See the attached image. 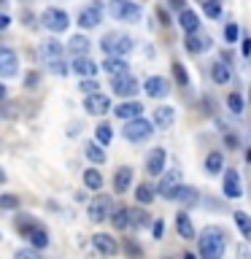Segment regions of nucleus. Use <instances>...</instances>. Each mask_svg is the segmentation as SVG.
Segmentation results:
<instances>
[{"instance_id": "nucleus-1", "label": "nucleus", "mask_w": 251, "mask_h": 259, "mask_svg": "<svg viewBox=\"0 0 251 259\" xmlns=\"http://www.w3.org/2000/svg\"><path fill=\"white\" fill-rule=\"evenodd\" d=\"M224 254V232L219 227H205L200 235V256L202 259H222Z\"/></svg>"}, {"instance_id": "nucleus-2", "label": "nucleus", "mask_w": 251, "mask_h": 259, "mask_svg": "<svg viewBox=\"0 0 251 259\" xmlns=\"http://www.w3.org/2000/svg\"><path fill=\"white\" fill-rule=\"evenodd\" d=\"M100 46H103V52L108 57H124V54H130L135 49L133 38H130V35H119V32H108V35L100 40Z\"/></svg>"}, {"instance_id": "nucleus-3", "label": "nucleus", "mask_w": 251, "mask_h": 259, "mask_svg": "<svg viewBox=\"0 0 251 259\" xmlns=\"http://www.w3.org/2000/svg\"><path fill=\"white\" fill-rule=\"evenodd\" d=\"M62 44L60 40H54V38H49V40H44V46H40V54H44V60H46V65L52 68L54 73H68V68H65V60H62Z\"/></svg>"}, {"instance_id": "nucleus-4", "label": "nucleus", "mask_w": 251, "mask_h": 259, "mask_svg": "<svg viewBox=\"0 0 251 259\" xmlns=\"http://www.w3.org/2000/svg\"><path fill=\"white\" fill-rule=\"evenodd\" d=\"M151 133H154V124L143 116L127 119L124 130H121V135H124L127 141H133V143H141V141H146V138H151Z\"/></svg>"}, {"instance_id": "nucleus-5", "label": "nucleus", "mask_w": 251, "mask_h": 259, "mask_svg": "<svg viewBox=\"0 0 251 259\" xmlns=\"http://www.w3.org/2000/svg\"><path fill=\"white\" fill-rule=\"evenodd\" d=\"M111 16L116 22H138L141 19V6L133 0H113L111 3Z\"/></svg>"}, {"instance_id": "nucleus-6", "label": "nucleus", "mask_w": 251, "mask_h": 259, "mask_svg": "<svg viewBox=\"0 0 251 259\" xmlns=\"http://www.w3.org/2000/svg\"><path fill=\"white\" fill-rule=\"evenodd\" d=\"M40 22H44V27L49 32H65L70 24V16L62 11V8H46L44 14H40Z\"/></svg>"}, {"instance_id": "nucleus-7", "label": "nucleus", "mask_w": 251, "mask_h": 259, "mask_svg": "<svg viewBox=\"0 0 251 259\" xmlns=\"http://www.w3.org/2000/svg\"><path fill=\"white\" fill-rule=\"evenodd\" d=\"M19 230H24V235H27V240H30L32 248H46L49 246V232L38 222H32V219H30V224L19 222Z\"/></svg>"}, {"instance_id": "nucleus-8", "label": "nucleus", "mask_w": 251, "mask_h": 259, "mask_svg": "<svg viewBox=\"0 0 251 259\" xmlns=\"http://www.w3.org/2000/svg\"><path fill=\"white\" fill-rule=\"evenodd\" d=\"M111 210H113V200L108 194H97V197L89 202V219H92V222H105V219L111 216Z\"/></svg>"}, {"instance_id": "nucleus-9", "label": "nucleus", "mask_w": 251, "mask_h": 259, "mask_svg": "<svg viewBox=\"0 0 251 259\" xmlns=\"http://www.w3.org/2000/svg\"><path fill=\"white\" fill-rule=\"evenodd\" d=\"M111 87L119 97H135L138 95V81L130 76V73H119V76H111Z\"/></svg>"}, {"instance_id": "nucleus-10", "label": "nucleus", "mask_w": 251, "mask_h": 259, "mask_svg": "<svg viewBox=\"0 0 251 259\" xmlns=\"http://www.w3.org/2000/svg\"><path fill=\"white\" fill-rule=\"evenodd\" d=\"M16 73H19V57H16V52L8 46H0V76L11 78Z\"/></svg>"}, {"instance_id": "nucleus-11", "label": "nucleus", "mask_w": 251, "mask_h": 259, "mask_svg": "<svg viewBox=\"0 0 251 259\" xmlns=\"http://www.w3.org/2000/svg\"><path fill=\"white\" fill-rule=\"evenodd\" d=\"M84 108H87V113H92V116H103L105 111H111V97L103 95V92H92V95H87Z\"/></svg>"}, {"instance_id": "nucleus-12", "label": "nucleus", "mask_w": 251, "mask_h": 259, "mask_svg": "<svg viewBox=\"0 0 251 259\" xmlns=\"http://www.w3.org/2000/svg\"><path fill=\"white\" fill-rule=\"evenodd\" d=\"M100 22H103V6H100V3H92V6L81 8V14H78V27L92 30V27H97Z\"/></svg>"}, {"instance_id": "nucleus-13", "label": "nucleus", "mask_w": 251, "mask_h": 259, "mask_svg": "<svg viewBox=\"0 0 251 259\" xmlns=\"http://www.w3.org/2000/svg\"><path fill=\"white\" fill-rule=\"evenodd\" d=\"M165 159H168L165 149H151L149 159H146V170H149V176H162V173H165Z\"/></svg>"}, {"instance_id": "nucleus-14", "label": "nucleus", "mask_w": 251, "mask_h": 259, "mask_svg": "<svg viewBox=\"0 0 251 259\" xmlns=\"http://www.w3.org/2000/svg\"><path fill=\"white\" fill-rule=\"evenodd\" d=\"M243 194V186H240V176L235 170H224V197L230 200H238Z\"/></svg>"}, {"instance_id": "nucleus-15", "label": "nucleus", "mask_w": 251, "mask_h": 259, "mask_svg": "<svg viewBox=\"0 0 251 259\" xmlns=\"http://www.w3.org/2000/svg\"><path fill=\"white\" fill-rule=\"evenodd\" d=\"M143 89H146V95H149V97H157V100L170 92L168 81L162 76H149V78H146V84H143Z\"/></svg>"}, {"instance_id": "nucleus-16", "label": "nucleus", "mask_w": 251, "mask_h": 259, "mask_svg": "<svg viewBox=\"0 0 251 259\" xmlns=\"http://www.w3.org/2000/svg\"><path fill=\"white\" fill-rule=\"evenodd\" d=\"M70 70L73 73H78V76H84V78H95V73H97V65L89 60V57H73V62H70Z\"/></svg>"}, {"instance_id": "nucleus-17", "label": "nucleus", "mask_w": 251, "mask_h": 259, "mask_svg": "<svg viewBox=\"0 0 251 259\" xmlns=\"http://www.w3.org/2000/svg\"><path fill=\"white\" fill-rule=\"evenodd\" d=\"M184 46H186V52H189V54H200V52H205V49L211 46V38L200 35V32H186Z\"/></svg>"}, {"instance_id": "nucleus-18", "label": "nucleus", "mask_w": 251, "mask_h": 259, "mask_svg": "<svg viewBox=\"0 0 251 259\" xmlns=\"http://www.w3.org/2000/svg\"><path fill=\"white\" fill-rule=\"evenodd\" d=\"M113 113H116L119 119H135V116H141L143 113V105L138 103V100H124V103H119L116 108H113Z\"/></svg>"}, {"instance_id": "nucleus-19", "label": "nucleus", "mask_w": 251, "mask_h": 259, "mask_svg": "<svg viewBox=\"0 0 251 259\" xmlns=\"http://www.w3.org/2000/svg\"><path fill=\"white\" fill-rule=\"evenodd\" d=\"M178 184H181V170H168V173L159 178V194L168 200V197H170V192H173Z\"/></svg>"}, {"instance_id": "nucleus-20", "label": "nucleus", "mask_w": 251, "mask_h": 259, "mask_svg": "<svg viewBox=\"0 0 251 259\" xmlns=\"http://www.w3.org/2000/svg\"><path fill=\"white\" fill-rule=\"evenodd\" d=\"M130 184H133V167H119L116 173H113V192L116 194H124L130 189Z\"/></svg>"}, {"instance_id": "nucleus-21", "label": "nucleus", "mask_w": 251, "mask_h": 259, "mask_svg": "<svg viewBox=\"0 0 251 259\" xmlns=\"http://www.w3.org/2000/svg\"><path fill=\"white\" fill-rule=\"evenodd\" d=\"M173 121H176V111L170 108V105H159V108H154V121H151V124H157L159 130H170Z\"/></svg>"}, {"instance_id": "nucleus-22", "label": "nucleus", "mask_w": 251, "mask_h": 259, "mask_svg": "<svg viewBox=\"0 0 251 259\" xmlns=\"http://www.w3.org/2000/svg\"><path fill=\"white\" fill-rule=\"evenodd\" d=\"M92 243H95V248L100 251V254H105V256H113V254L119 251L116 240H113L111 235H105V232H97L95 238H92Z\"/></svg>"}, {"instance_id": "nucleus-23", "label": "nucleus", "mask_w": 251, "mask_h": 259, "mask_svg": "<svg viewBox=\"0 0 251 259\" xmlns=\"http://www.w3.org/2000/svg\"><path fill=\"white\" fill-rule=\"evenodd\" d=\"M168 200H178V202H184V205H194V202H197V189L178 184L176 189L170 192V197H168Z\"/></svg>"}, {"instance_id": "nucleus-24", "label": "nucleus", "mask_w": 251, "mask_h": 259, "mask_svg": "<svg viewBox=\"0 0 251 259\" xmlns=\"http://www.w3.org/2000/svg\"><path fill=\"white\" fill-rule=\"evenodd\" d=\"M89 38L87 35H73L70 40H68V52L73 54V57H84V54H89Z\"/></svg>"}, {"instance_id": "nucleus-25", "label": "nucleus", "mask_w": 251, "mask_h": 259, "mask_svg": "<svg viewBox=\"0 0 251 259\" xmlns=\"http://www.w3.org/2000/svg\"><path fill=\"white\" fill-rule=\"evenodd\" d=\"M178 24H181L186 32H197L200 30V16L194 11H189V8H184V11L178 14Z\"/></svg>"}, {"instance_id": "nucleus-26", "label": "nucleus", "mask_w": 251, "mask_h": 259, "mask_svg": "<svg viewBox=\"0 0 251 259\" xmlns=\"http://www.w3.org/2000/svg\"><path fill=\"white\" fill-rule=\"evenodd\" d=\"M176 230H178V235H181L184 240H192L194 238V224H192V219L186 216L184 210L176 216Z\"/></svg>"}, {"instance_id": "nucleus-27", "label": "nucleus", "mask_w": 251, "mask_h": 259, "mask_svg": "<svg viewBox=\"0 0 251 259\" xmlns=\"http://www.w3.org/2000/svg\"><path fill=\"white\" fill-rule=\"evenodd\" d=\"M84 186L87 189H92V192H100V186H103V173L97 167H89L84 170Z\"/></svg>"}, {"instance_id": "nucleus-28", "label": "nucleus", "mask_w": 251, "mask_h": 259, "mask_svg": "<svg viewBox=\"0 0 251 259\" xmlns=\"http://www.w3.org/2000/svg\"><path fill=\"white\" fill-rule=\"evenodd\" d=\"M84 154H87V159H89V162H95V165H103V162H105L103 146H100V143H95V141H89V143L84 146Z\"/></svg>"}, {"instance_id": "nucleus-29", "label": "nucleus", "mask_w": 251, "mask_h": 259, "mask_svg": "<svg viewBox=\"0 0 251 259\" xmlns=\"http://www.w3.org/2000/svg\"><path fill=\"white\" fill-rule=\"evenodd\" d=\"M105 73H111V76H119V73H127V60L124 57H108V60L103 62Z\"/></svg>"}, {"instance_id": "nucleus-30", "label": "nucleus", "mask_w": 251, "mask_h": 259, "mask_svg": "<svg viewBox=\"0 0 251 259\" xmlns=\"http://www.w3.org/2000/svg\"><path fill=\"white\" fill-rule=\"evenodd\" d=\"M108 219H111V224L116 227V230H127L130 227V210L127 208H113Z\"/></svg>"}, {"instance_id": "nucleus-31", "label": "nucleus", "mask_w": 251, "mask_h": 259, "mask_svg": "<svg viewBox=\"0 0 251 259\" xmlns=\"http://www.w3.org/2000/svg\"><path fill=\"white\" fill-rule=\"evenodd\" d=\"M235 224H238V230L243 232V238L251 240V216L246 210H235Z\"/></svg>"}, {"instance_id": "nucleus-32", "label": "nucleus", "mask_w": 251, "mask_h": 259, "mask_svg": "<svg viewBox=\"0 0 251 259\" xmlns=\"http://www.w3.org/2000/svg\"><path fill=\"white\" fill-rule=\"evenodd\" d=\"M222 167H224V154L222 151H211L205 157V170L208 173H219Z\"/></svg>"}, {"instance_id": "nucleus-33", "label": "nucleus", "mask_w": 251, "mask_h": 259, "mask_svg": "<svg viewBox=\"0 0 251 259\" xmlns=\"http://www.w3.org/2000/svg\"><path fill=\"white\" fill-rule=\"evenodd\" d=\"M211 76H214L216 84H227V81H230V68H227L224 62H214L211 65Z\"/></svg>"}, {"instance_id": "nucleus-34", "label": "nucleus", "mask_w": 251, "mask_h": 259, "mask_svg": "<svg viewBox=\"0 0 251 259\" xmlns=\"http://www.w3.org/2000/svg\"><path fill=\"white\" fill-rule=\"evenodd\" d=\"M127 210H130V227H138V230H141V227L149 224V213H146V210H138V208H127Z\"/></svg>"}, {"instance_id": "nucleus-35", "label": "nucleus", "mask_w": 251, "mask_h": 259, "mask_svg": "<svg viewBox=\"0 0 251 259\" xmlns=\"http://www.w3.org/2000/svg\"><path fill=\"white\" fill-rule=\"evenodd\" d=\"M95 138H97V143H100V146H108L111 138H113L111 124H97V127H95Z\"/></svg>"}, {"instance_id": "nucleus-36", "label": "nucleus", "mask_w": 251, "mask_h": 259, "mask_svg": "<svg viewBox=\"0 0 251 259\" xmlns=\"http://www.w3.org/2000/svg\"><path fill=\"white\" fill-rule=\"evenodd\" d=\"M135 197L138 202H143V205H149V202L154 200V189L149 184H138V189H135Z\"/></svg>"}, {"instance_id": "nucleus-37", "label": "nucleus", "mask_w": 251, "mask_h": 259, "mask_svg": "<svg viewBox=\"0 0 251 259\" xmlns=\"http://www.w3.org/2000/svg\"><path fill=\"white\" fill-rule=\"evenodd\" d=\"M202 8H205V14L211 19H219V16H222V0H205Z\"/></svg>"}, {"instance_id": "nucleus-38", "label": "nucleus", "mask_w": 251, "mask_h": 259, "mask_svg": "<svg viewBox=\"0 0 251 259\" xmlns=\"http://www.w3.org/2000/svg\"><path fill=\"white\" fill-rule=\"evenodd\" d=\"M173 76H176V81L181 87H189V76H186V70H184L181 62H173Z\"/></svg>"}, {"instance_id": "nucleus-39", "label": "nucleus", "mask_w": 251, "mask_h": 259, "mask_svg": "<svg viewBox=\"0 0 251 259\" xmlns=\"http://www.w3.org/2000/svg\"><path fill=\"white\" fill-rule=\"evenodd\" d=\"M227 105H230L232 113H243V97L238 92H232L230 97H227Z\"/></svg>"}, {"instance_id": "nucleus-40", "label": "nucleus", "mask_w": 251, "mask_h": 259, "mask_svg": "<svg viewBox=\"0 0 251 259\" xmlns=\"http://www.w3.org/2000/svg\"><path fill=\"white\" fill-rule=\"evenodd\" d=\"M100 84H97V78H81V84H78V89L84 95H92V92H100V89H97Z\"/></svg>"}, {"instance_id": "nucleus-41", "label": "nucleus", "mask_w": 251, "mask_h": 259, "mask_svg": "<svg viewBox=\"0 0 251 259\" xmlns=\"http://www.w3.org/2000/svg\"><path fill=\"white\" fill-rule=\"evenodd\" d=\"M14 259H44V256H40L32 246H24V248H19V251L14 254Z\"/></svg>"}, {"instance_id": "nucleus-42", "label": "nucleus", "mask_w": 251, "mask_h": 259, "mask_svg": "<svg viewBox=\"0 0 251 259\" xmlns=\"http://www.w3.org/2000/svg\"><path fill=\"white\" fill-rule=\"evenodd\" d=\"M224 38L230 40V44H235V40L240 38V30H238V24H232V22L227 24V27H224Z\"/></svg>"}, {"instance_id": "nucleus-43", "label": "nucleus", "mask_w": 251, "mask_h": 259, "mask_svg": "<svg viewBox=\"0 0 251 259\" xmlns=\"http://www.w3.org/2000/svg\"><path fill=\"white\" fill-rule=\"evenodd\" d=\"M19 205V200L14 197V194H3V197H0V210H8V208H16Z\"/></svg>"}, {"instance_id": "nucleus-44", "label": "nucleus", "mask_w": 251, "mask_h": 259, "mask_svg": "<svg viewBox=\"0 0 251 259\" xmlns=\"http://www.w3.org/2000/svg\"><path fill=\"white\" fill-rule=\"evenodd\" d=\"M38 84H40V76H38V73H35V70L27 73V78H24V87H27V89H38Z\"/></svg>"}, {"instance_id": "nucleus-45", "label": "nucleus", "mask_w": 251, "mask_h": 259, "mask_svg": "<svg viewBox=\"0 0 251 259\" xmlns=\"http://www.w3.org/2000/svg\"><path fill=\"white\" fill-rule=\"evenodd\" d=\"M151 230H154V238L159 240V238H162V232H165V224H162V222H154V224H151Z\"/></svg>"}, {"instance_id": "nucleus-46", "label": "nucleus", "mask_w": 251, "mask_h": 259, "mask_svg": "<svg viewBox=\"0 0 251 259\" xmlns=\"http://www.w3.org/2000/svg\"><path fill=\"white\" fill-rule=\"evenodd\" d=\"M8 27H11V16L0 11V30H8Z\"/></svg>"}, {"instance_id": "nucleus-47", "label": "nucleus", "mask_w": 251, "mask_h": 259, "mask_svg": "<svg viewBox=\"0 0 251 259\" xmlns=\"http://www.w3.org/2000/svg\"><path fill=\"white\" fill-rule=\"evenodd\" d=\"M170 3V8H176V11H184L186 8V0H168Z\"/></svg>"}, {"instance_id": "nucleus-48", "label": "nucleus", "mask_w": 251, "mask_h": 259, "mask_svg": "<svg viewBox=\"0 0 251 259\" xmlns=\"http://www.w3.org/2000/svg\"><path fill=\"white\" fill-rule=\"evenodd\" d=\"M240 44H243V46H240V49H243V54H246V57H251V38H243Z\"/></svg>"}, {"instance_id": "nucleus-49", "label": "nucleus", "mask_w": 251, "mask_h": 259, "mask_svg": "<svg viewBox=\"0 0 251 259\" xmlns=\"http://www.w3.org/2000/svg\"><path fill=\"white\" fill-rule=\"evenodd\" d=\"M238 259H251V251L246 246H238Z\"/></svg>"}, {"instance_id": "nucleus-50", "label": "nucleus", "mask_w": 251, "mask_h": 259, "mask_svg": "<svg viewBox=\"0 0 251 259\" xmlns=\"http://www.w3.org/2000/svg\"><path fill=\"white\" fill-rule=\"evenodd\" d=\"M127 254H133V256L138 254V256H141V248H138V246H135V243H133V240H130V243H127Z\"/></svg>"}, {"instance_id": "nucleus-51", "label": "nucleus", "mask_w": 251, "mask_h": 259, "mask_svg": "<svg viewBox=\"0 0 251 259\" xmlns=\"http://www.w3.org/2000/svg\"><path fill=\"white\" fill-rule=\"evenodd\" d=\"M157 16L162 19V24H170V22H168V14H165V8H159V11H157Z\"/></svg>"}, {"instance_id": "nucleus-52", "label": "nucleus", "mask_w": 251, "mask_h": 259, "mask_svg": "<svg viewBox=\"0 0 251 259\" xmlns=\"http://www.w3.org/2000/svg\"><path fill=\"white\" fill-rule=\"evenodd\" d=\"M0 184H6V170L0 167Z\"/></svg>"}, {"instance_id": "nucleus-53", "label": "nucleus", "mask_w": 251, "mask_h": 259, "mask_svg": "<svg viewBox=\"0 0 251 259\" xmlns=\"http://www.w3.org/2000/svg\"><path fill=\"white\" fill-rule=\"evenodd\" d=\"M6 95H8V92H6V87H3V84H0V100H3V97H6Z\"/></svg>"}, {"instance_id": "nucleus-54", "label": "nucleus", "mask_w": 251, "mask_h": 259, "mask_svg": "<svg viewBox=\"0 0 251 259\" xmlns=\"http://www.w3.org/2000/svg\"><path fill=\"white\" fill-rule=\"evenodd\" d=\"M184 259H197V256H194V254H184Z\"/></svg>"}, {"instance_id": "nucleus-55", "label": "nucleus", "mask_w": 251, "mask_h": 259, "mask_svg": "<svg viewBox=\"0 0 251 259\" xmlns=\"http://www.w3.org/2000/svg\"><path fill=\"white\" fill-rule=\"evenodd\" d=\"M3 3H8V0H0V6H3Z\"/></svg>"}]
</instances>
